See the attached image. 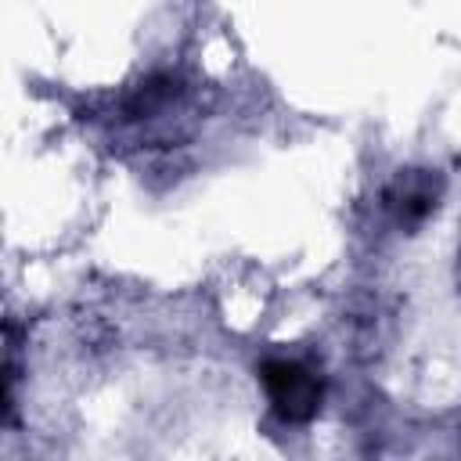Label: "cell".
<instances>
[{
	"label": "cell",
	"instance_id": "obj_1",
	"mask_svg": "<svg viewBox=\"0 0 461 461\" xmlns=\"http://www.w3.org/2000/svg\"><path fill=\"white\" fill-rule=\"evenodd\" d=\"M263 385L274 403V411L285 421H306L321 407V382L310 367L295 360H267L263 364Z\"/></svg>",
	"mask_w": 461,
	"mask_h": 461
}]
</instances>
